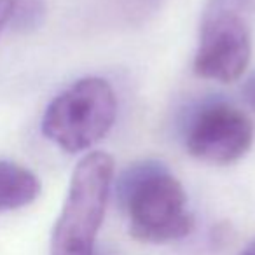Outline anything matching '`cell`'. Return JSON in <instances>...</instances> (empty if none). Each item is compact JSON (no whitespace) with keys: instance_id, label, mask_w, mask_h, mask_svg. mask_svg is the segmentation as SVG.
<instances>
[{"instance_id":"obj_1","label":"cell","mask_w":255,"mask_h":255,"mask_svg":"<svg viewBox=\"0 0 255 255\" xmlns=\"http://www.w3.org/2000/svg\"><path fill=\"white\" fill-rule=\"evenodd\" d=\"M117 199L129 222V234L143 243L182 240L194 227L184 187L159 163L128 170L117 182Z\"/></svg>"},{"instance_id":"obj_2","label":"cell","mask_w":255,"mask_h":255,"mask_svg":"<svg viewBox=\"0 0 255 255\" xmlns=\"http://www.w3.org/2000/svg\"><path fill=\"white\" fill-rule=\"evenodd\" d=\"M114 180V159L95 150L82 157L51 238V255H95V241Z\"/></svg>"},{"instance_id":"obj_7","label":"cell","mask_w":255,"mask_h":255,"mask_svg":"<svg viewBox=\"0 0 255 255\" xmlns=\"http://www.w3.org/2000/svg\"><path fill=\"white\" fill-rule=\"evenodd\" d=\"M44 11V0H18L11 25L18 32H32L42 23Z\"/></svg>"},{"instance_id":"obj_3","label":"cell","mask_w":255,"mask_h":255,"mask_svg":"<svg viewBox=\"0 0 255 255\" xmlns=\"http://www.w3.org/2000/svg\"><path fill=\"white\" fill-rule=\"evenodd\" d=\"M116 116L117 98L109 81L84 77L51 100L40 129L61 150L77 154L105 138L116 123Z\"/></svg>"},{"instance_id":"obj_5","label":"cell","mask_w":255,"mask_h":255,"mask_svg":"<svg viewBox=\"0 0 255 255\" xmlns=\"http://www.w3.org/2000/svg\"><path fill=\"white\" fill-rule=\"evenodd\" d=\"M252 60V35L233 11H217L205 19L194 56L198 77L229 84L245 74Z\"/></svg>"},{"instance_id":"obj_4","label":"cell","mask_w":255,"mask_h":255,"mask_svg":"<svg viewBox=\"0 0 255 255\" xmlns=\"http://www.w3.org/2000/svg\"><path fill=\"white\" fill-rule=\"evenodd\" d=\"M254 136V121L243 110L217 102L203 107L191 121L185 147L203 163L231 164L247 156Z\"/></svg>"},{"instance_id":"obj_8","label":"cell","mask_w":255,"mask_h":255,"mask_svg":"<svg viewBox=\"0 0 255 255\" xmlns=\"http://www.w3.org/2000/svg\"><path fill=\"white\" fill-rule=\"evenodd\" d=\"M16 4L18 0H0V35L7 28V25H11Z\"/></svg>"},{"instance_id":"obj_10","label":"cell","mask_w":255,"mask_h":255,"mask_svg":"<svg viewBox=\"0 0 255 255\" xmlns=\"http://www.w3.org/2000/svg\"><path fill=\"white\" fill-rule=\"evenodd\" d=\"M240 255H255V240H252Z\"/></svg>"},{"instance_id":"obj_6","label":"cell","mask_w":255,"mask_h":255,"mask_svg":"<svg viewBox=\"0 0 255 255\" xmlns=\"http://www.w3.org/2000/svg\"><path fill=\"white\" fill-rule=\"evenodd\" d=\"M40 194V180L33 171L12 161L0 159V212L18 210Z\"/></svg>"},{"instance_id":"obj_9","label":"cell","mask_w":255,"mask_h":255,"mask_svg":"<svg viewBox=\"0 0 255 255\" xmlns=\"http://www.w3.org/2000/svg\"><path fill=\"white\" fill-rule=\"evenodd\" d=\"M241 93H243V98H245V102H247V105L255 112V72L245 81Z\"/></svg>"}]
</instances>
